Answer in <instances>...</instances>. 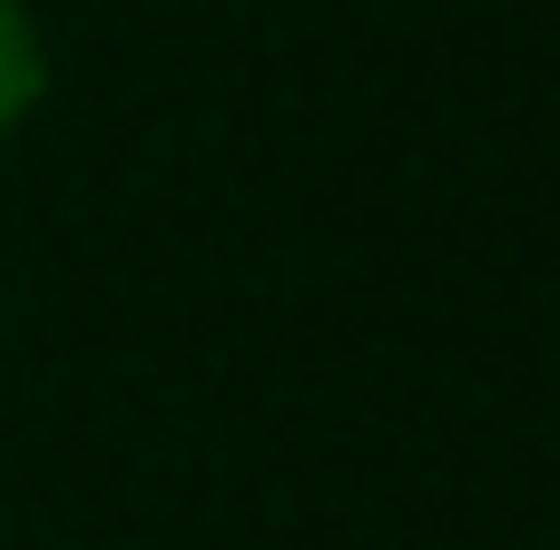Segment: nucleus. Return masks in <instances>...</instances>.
<instances>
[{"instance_id": "1", "label": "nucleus", "mask_w": 560, "mask_h": 550, "mask_svg": "<svg viewBox=\"0 0 560 550\" xmlns=\"http://www.w3.org/2000/svg\"><path fill=\"white\" fill-rule=\"evenodd\" d=\"M30 98H39V30H30L20 0H0V128H10Z\"/></svg>"}]
</instances>
